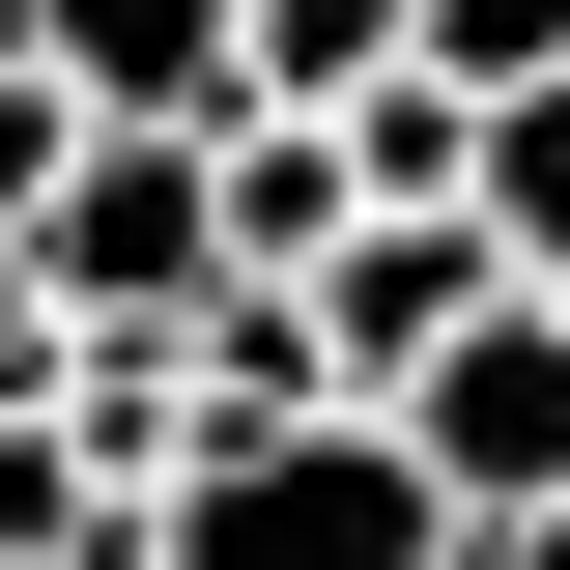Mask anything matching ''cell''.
I'll list each match as a JSON object with an SVG mask.
<instances>
[{
	"instance_id": "obj_3",
	"label": "cell",
	"mask_w": 570,
	"mask_h": 570,
	"mask_svg": "<svg viewBox=\"0 0 570 570\" xmlns=\"http://www.w3.org/2000/svg\"><path fill=\"white\" fill-rule=\"evenodd\" d=\"M400 456L456 485V542H485V513H570V314H542V285L456 314V371L400 400Z\"/></svg>"
},
{
	"instance_id": "obj_8",
	"label": "cell",
	"mask_w": 570,
	"mask_h": 570,
	"mask_svg": "<svg viewBox=\"0 0 570 570\" xmlns=\"http://www.w3.org/2000/svg\"><path fill=\"white\" fill-rule=\"evenodd\" d=\"M371 86H428L400 0H257V115H371Z\"/></svg>"
},
{
	"instance_id": "obj_10",
	"label": "cell",
	"mask_w": 570,
	"mask_h": 570,
	"mask_svg": "<svg viewBox=\"0 0 570 570\" xmlns=\"http://www.w3.org/2000/svg\"><path fill=\"white\" fill-rule=\"evenodd\" d=\"M58 142H86V115H58L29 58H0V285H29V228H58Z\"/></svg>"
},
{
	"instance_id": "obj_1",
	"label": "cell",
	"mask_w": 570,
	"mask_h": 570,
	"mask_svg": "<svg viewBox=\"0 0 570 570\" xmlns=\"http://www.w3.org/2000/svg\"><path fill=\"white\" fill-rule=\"evenodd\" d=\"M142 570H456V485L371 400H314V428H228L200 485L142 513Z\"/></svg>"
},
{
	"instance_id": "obj_5",
	"label": "cell",
	"mask_w": 570,
	"mask_h": 570,
	"mask_svg": "<svg viewBox=\"0 0 570 570\" xmlns=\"http://www.w3.org/2000/svg\"><path fill=\"white\" fill-rule=\"evenodd\" d=\"M0 58L58 86V115H171V142H228V115H257V0H0Z\"/></svg>"
},
{
	"instance_id": "obj_7",
	"label": "cell",
	"mask_w": 570,
	"mask_h": 570,
	"mask_svg": "<svg viewBox=\"0 0 570 570\" xmlns=\"http://www.w3.org/2000/svg\"><path fill=\"white\" fill-rule=\"evenodd\" d=\"M456 228H485V257L570 314V86H485V171H456Z\"/></svg>"
},
{
	"instance_id": "obj_6",
	"label": "cell",
	"mask_w": 570,
	"mask_h": 570,
	"mask_svg": "<svg viewBox=\"0 0 570 570\" xmlns=\"http://www.w3.org/2000/svg\"><path fill=\"white\" fill-rule=\"evenodd\" d=\"M343 228H371V142H343V115H228V257H257V285H314Z\"/></svg>"
},
{
	"instance_id": "obj_4",
	"label": "cell",
	"mask_w": 570,
	"mask_h": 570,
	"mask_svg": "<svg viewBox=\"0 0 570 570\" xmlns=\"http://www.w3.org/2000/svg\"><path fill=\"white\" fill-rule=\"evenodd\" d=\"M456 314H513V257H485V228H456V200H371L343 257H314V371H343L371 428H400L428 371H456Z\"/></svg>"
},
{
	"instance_id": "obj_9",
	"label": "cell",
	"mask_w": 570,
	"mask_h": 570,
	"mask_svg": "<svg viewBox=\"0 0 570 570\" xmlns=\"http://www.w3.org/2000/svg\"><path fill=\"white\" fill-rule=\"evenodd\" d=\"M428 86H570V0H400Z\"/></svg>"
},
{
	"instance_id": "obj_11",
	"label": "cell",
	"mask_w": 570,
	"mask_h": 570,
	"mask_svg": "<svg viewBox=\"0 0 570 570\" xmlns=\"http://www.w3.org/2000/svg\"><path fill=\"white\" fill-rule=\"evenodd\" d=\"M456 570H570V513H485V542H456Z\"/></svg>"
},
{
	"instance_id": "obj_2",
	"label": "cell",
	"mask_w": 570,
	"mask_h": 570,
	"mask_svg": "<svg viewBox=\"0 0 570 570\" xmlns=\"http://www.w3.org/2000/svg\"><path fill=\"white\" fill-rule=\"evenodd\" d=\"M228 142H171V115H86L58 142V228H29V314H86V343H200L228 314Z\"/></svg>"
}]
</instances>
